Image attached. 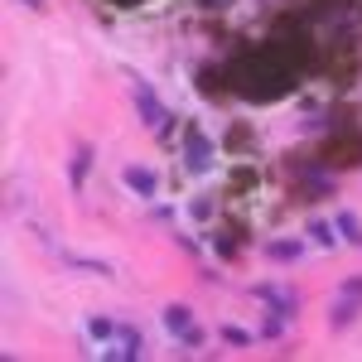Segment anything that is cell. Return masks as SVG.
<instances>
[{"mask_svg":"<svg viewBox=\"0 0 362 362\" xmlns=\"http://www.w3.org/2000/svg\"><path fill=\"white\" fill-rule=\"evenodd\" d=\"M334 227H338V237H343L348 247H362V218H358V213H348V208H343V213L334 218Z\"/></svg>","mask_w":362,"mask_h":362,"instance_id":"30bf717a","label":"cell"},{"mask_svg":"<svg viewBox=\"0 0 362 362\" xmlns=\"http://www.w3.org/2000/svg\"><path fill=\"white\" fill-rule=\"evenodd\" d=\"M15 5H29V10H44L49 0H15Z\"/></svg>","mask_w":362,"mask_h":362,"instance_id":"ac0fdd59","label":"cell"},{"mask_svg":"<svg viewBox=\"0 0 362 362\" xmlns=\"http://www.w3.org/2000/svg\"><path fill=\"white\" fill-rule=\"evenodd\" d=\"M121 184H126L136 198H155V194H160V174L145 169V165H126V169H121Z\"/></svg>","mask_w":362,"mask_h":362,"instance_id":"5b68a950","label":"cell"},{"mask_svg":"<svg viewBox=\"0 0 362 362\" xmlns=\"http://www.w3.org/2000/svg\"><path fill=\"white\" fill-rule=\"evenodd\" d=\"M116 343H121V348H112L107 358H126V362H136L140 353H145V338H140V329H131V324H116Z\"/></svg>","mask_w":362,"mask_h":362,"instance_id":"8992f818","label":"cell"},{"mask_svg":"<svg viewBox=\"0 0 362 362\" xmlns=\"http://www.w3.org/2000/svg\"><path fill=\"white\" fill-rule=\"evenodd\" d=\"M305 232H309V242H314V247H324V251L338 247V227H334V223H319V218H314Z\"/></svg>","mask_w":362,"mask_h":362,"instance_id":"8fae6325","label":"cell"},{"mask_svg":"<svg viewBox=\"0 0 362 362\" xmlns=\"http://www.w3.org/2000/svg\"><path fill=\"white\" fill-rule=\"evenodd\" d=\"M213 155H218V145L203 136L198 126H189V136H184V165H189V174H208L213 169Z\"/></svg>","mask_w":362,"mask_h":362,"instance_id":"3957f363","label":"cell"},{"mask_svg":"<svg viewBox=\"0 0 362 362\" xmlns=\"http://www.w3.org/2000/svg\"><path fill=\"white\" fill-rule=\"evenodd\" d=\"M87 334H92L97 343H102V338H112V334H116V324H112V319H102V314H97V319L87 324Z\"/></svg>","mask_w":362,"mask_h":362,"instance_id":"9a60e30c","label":"cell"},{"mask_svg":"<svg viewBox=\"0 0 362 362\" xmlns=\"http://www.w3.org/2000/svg\"><path fill=\"white\" fill-rule=\"evenodd\" d=\"M334 194V179H305V198H329Z\"/></svg>","mask_w":362,"mask_h":362,"instance_id":"4fadbf2b","label":"cell"},{"mask_svg":"<svg viewBox=\"0 0 362 362\" xmlns=\"http://www.w3.org/2000/svg\"><path fill=\"white\" fill-rule=\"evenodd\" d=\"M189 213H194L198 223H208V218H213V203H208V198H194V203H189Z\"/></svg>","mask_w":362,"mask_h":362,"instance_id":"2e32d148","label":"cell"},{"mask_svg":"<svg viewBox=\"0 0 362 362\" xmlns=\"http://www.w3.org/2000/svg\"><path fill=\"white\" fill-rule=\"evenodd\" d=\"M251 295L266 300L271 314H280V319H295V314H300V295H295L290 285H251Z\"/></svg>","mask_w":362,"mask_h":362,"instance_id":"277c9868","label":"cell"},{"mask_svg":"<svg viewBox=\"0 0 362 362\" xmlns=\"http://www.w3.org/2000/svg\"><path fill=\"white\" fill-rule=\"evenodd\" d=\"M223 338L232 343V348H251V343H256V334H251V329H237V324H227Z\"/></svg>","mask_w":362,"mask_h":362,"instance_id":"7c38bea8","label":"cell"},{"mask_svg":"<svg viewBox=\"0 0 362 362\" xmlns=\"http://www.w3.org/2000/svg\"><path fill=\"white\" fill-rule=\"evenodd\" d=\"M165 329H169L174 338H184L189 329H194V309H189V305H169V309H165Z\"/></svg>","mask_w":362,"mask_h":362,"instance_id":"9c48e42d","label":"cell"},{"mask_svg":"<svg viewBox=\"0 0 362 362\" xmlns=\"http://www.w3.org/2000/svg\"><path fill=\"white\" fill-rule=\"evenodd\" d=\"M358 314H362V276H348L343 285H338L334 305H329V329H334V334H343Z\"/></svg>","mask_w":362,"mask_h":362,"instance_id":"6da1fadb","label":"cell"},{"mask_svg":"<svg viewBox=\"0 0 362 362\" xmlns=\"http://www.w3.org/2000/svg\"><path fill=\"white\" fill-rule=\"evenodd\" d=\"M305 256V242L300 237H276V242H266V261H276V266H290V261H300Z\"/></svg>","mask_w":362,"mask_h":362,"instance_id":"ba28073f","label":"cell"},{"mask_svg":"<svg viewBox=\"0 0 362 362\" xmlns=\"http://www.w3.org/2000/svg\"><path fill=\"white\" fill-rule=\"evenodd\" d=\"M131 102H136V116H140L145 131H160V126L169 121V107L155 97V87L145 83V78H131Z\"/></svg>","mask_w":362,"mask_h":362,"instance_id":"7a4b0ae2","label":"cell"},{"mask_svg":"<svg viewBox=\"0 0 362 362\" xmlns=\"http://www.w3.org/2000/svg\"><path fill=\"white\" fill-rule=\"evenodd\" d=\"M92 160H97V150H92L87 140H78V145H73V165H68V179H73V189H78V194H83V184H87Z\"/></svg>","mask_w":362,"mask_h":362,"instance_id":"52a82bcc","label":"cell"},{"mask_svg":"<svg viewBox=\"0 0 362 362\" xmlns=\"http://www.w3.org/2000/svg\"><path fill=\"white\" fill-rule=\"evenodd\" d=\"M261 338H271V343H280V338H285V319H280V314H271V319L261 324Z\"/></svg>","mask_w":362,"mask_h":362,"instance_id":"5bb4252c","label":"cell"},{"mask_svg":"<svg viewBox=\"0 0 362 362\" xmlns=\"http://www.w3.org/2000/svg\"><path fill=\"white\" fill-rule=\"evenodd\" d=\"M150 218H155V223H174V208H165V203H155V208H150Z\"/></svg>","mask_w":362,"mask_h":362,"instance_id":"e0dca14e","label":"cell"}]
</instances>
